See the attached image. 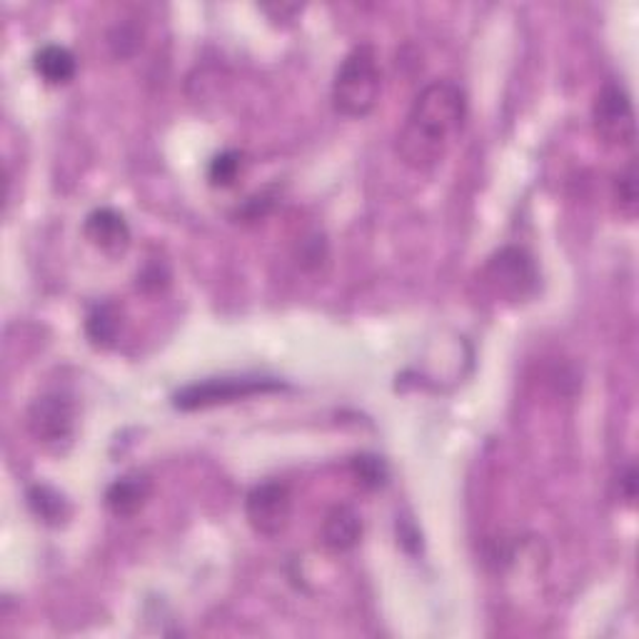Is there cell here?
<instances>
[{
    "label": "cell",
    "mask_w": 639,
    "mask_h": 639,
    "mask_svg": "<svg viewBox=\"0 0 639 639\" xmlns=\"http://www.w3.org/2000/svg\"><path fill=\"white\" fill-rule=\"evenodd\" d=\"M615 203L619 207V213L632 220L637 215V163L635 158L627 160L625 168H619V173L615 175Z\"/></svg>",
    "instance_id": "14"
},
{
    "label": "cell",
    "mask_w": 639,
    "mask_h": 639,
    "mask_svg": "<svg viewBox=\"0 0 639 639\" xmlns=\"http://www.w3.org/2000/svg\"><path fill=\"white\" fill-rule=\"evenodd\" d=\"M83 235L90 245H95L100 253L110 257L123 255L130 247V225L128 220L113 207H95L85 217Z\"/></svg>",
    "instance_id": "8"
},
{
    "label": "cell",
    "mask_w": 639,
    "mask_h": 639,
    "mask_svg": "<svg viewBox=\"0 0 639 639\" xmlns=\"http://www.w3.org/2000/svg\"><path fill=\"white\" fill-rule=\"evenodd\" d=\"M240 173H243V153H237V150H223L207 165V180L215 187L235 185Z\"/></svg>",
    "instance_id": "15"
},
{
    "label": "cell",
    "mask_w": 639,
    "mask_h": 639,
    "mask_svg": "<svg viewBox=\"0 0 639 639\" xmlns=\"http://www.w3.org/2000/svg\"><path fill=\"white\" fill-rule=\"evenodd\" d=\"M379 93H383V73L377 50L369 43H359L335 70L333 105L345 118H365L375 110Z\"/></svg>",
    "instance_id": "2"
},
{
    "label": "cell",
    "mask_w": 639,
    "mask_h": 639,
    "mask_svg": "<svg viewBox=\"0 0 639 639\" xmlns=\"http://www.w3.org/2000/svg\"><path fill=\"white\" fill-rule=\"evenodd\" d=\"M170 283V273L163 263H148L143 270L138 273V287L143 293H160L165 290Z\"/></svg>",
    "instance_id": "18"
},
{
    "label": "cell",
    "mask_w": 639,
    "mask_h": 639,
    "mask_svg": "<svg viewBox=\"0 0 639 639\" xmlns=\"http://www.w3.org/2000/svg\"><path fill=\"white\" fill-rule=\"evenodd\" d=\"M349 473H353V477L357 479L359 485L369 487V489L383 487L387 483V477H389L387 463H385L383 457H377V455H357V457H353V459H349Z\"/></svg>",
    "instance_id": "16"
},
{
    "label": "cell",
    "mask_w": 639,
    "mask_h": 639,
    "mask_svg": "<svg viewBox=\"0 0 639 639\" xmlns=\"http://www.w3.org/2000/svg\"><path fill=\"white\" fill-rule=\"evenodd\" d=\"M293 513V495L280 479H265L245 497V517L260 537H277L285 532Z\"/></svg>",
    "instance_id": "7"
},
{
    "label": "cell",
    "mask_w": 639,
    "mask_h": 639,
    "mask_svg": "<svg viewBox=\"0 0 639 639\" xmlns=\"http://www.w3.org/2000/svg\"><path fill=\"white\" fill-rule=\"evenodd\" d=\"M26 499H28L30 513H33L43 525L58 527V525H63L65 519L70 517L68 499L53 487H48V485L28 487Z\"/></svg>",
    "instance_id": "12"
},
{
    "label": "cell",
    "mask_w": 639,
    "mask_h": 639,
    "mask_svg": "<svg viewBox=\"0 0 639 639\" xmlns=\"http://www.w3.org/2000/svg\"><path fill=\"white\" fill-rule=\"evenodd\" d=\"M78 423L75 399L63 389H50V393L38 395L28 405L26 427L30 437L43 447H63L73 439Z\"/></svg>",
    "instance_id": "5"
},
{
    "label": "cell",
    "mask_w": 639,
    "mask_h": 639,
    "mask_svg": "<svg viewBox=\"0 0 639 639\" xmlns=\"http://www.w3.org/2000/svg\"><path fill=\"white\" fill-rule=\"evenodd\" d=\"M280 389H285V383H280L275 377H260V375L207 377L200 379V383L178 389L173 405L178 409H203L213 405L235 403V399H245L253 395L280 393Z\"/></svg>",
    "instance_id": "3"
},
{
    "label": "cell",
    "mask_w": 639,
    "mask_h": 639,
    "mask_svg": "<svg viewBox=\"0 0 639 639\" xmlns=\"http://www.w3.org/2000/svg\"><path fill=\"white\" fill-rule=\"evenodd\" d=\"M150 495H153V479L135 469V473H128L108 485L105 507L110 509V515L125 519L138 515L145 507Z\"/></svg>",
    "instance_id": "9"
},
{
    "label": "cell",
    "mask_w": 639,
    "mask_h": 639,
    "mask_svg": "<svg viewBox=\"0 0 639 639\" xmlns=\"http://www.w3.org/2000/svg\"><path fill=\"white\" fill-rule=\"evenodd\" d=\"M592 123L595 133L612 148H635L637 140V123L635 108L629 100L627 90L609 80L595 98L592 105Z\"/></svg>",
    "instance_id": "6"
},
{
    "label": "cell",
    "mask_w": 639,
    "mask_h": 639,
    "mask_svg": "<svg viewBox=\"0 0 639 639\" xmlns=\"http://www.w3.org/2000/svg\"><path fill=\"white\" fill-rule=\"evenodd\" d=\"M300 260L297 263L303 265L305 270H317L320 265L327 260V243L323 235H310L303 240V245H300Z\"/></svg>",
    "instance_id": "17"
},
{
    "label": "cell",
    "mask_w": 639,
    "mask_h": 639,
    "mask_svg": "<svg viewBox=\"0 0 639 639\" xmlns=\"http://www.w3.org/2000/svg\"><path fill=\"white\" fill-rule=\"evenodd\" d=\"M33 68L48 85H65L75 78L78 60L73 55V50H68L65 45L45 43L36 50Z\"/></svg>",
    "instance_id": "11"
},
{
    "label": "cell",
    "mask_w": 639,
    "mask_h": 639,
    "mask_svg": "<svg viewBox=\"0 0 639 639\" xmlns=\"http://www.w3.org/2000/svg\"><path fill=\"white\" fill-rule=\"evenodd\" d=\"M619 493L627 499V505H635L637 497V469L635 465H627L625 473L619 475Z\"/></svg>",
    "instance_id": "20"
},
{
    "label": "cell",
    "mask_w": 639,
    "mask_h": 639,
    "mask_svg": "<svg viewBox=\"0 0 639 639\" xmlns=\"http://www.w3.org/2000/svg\"><path fill=\"white\" fill-rule=\"evenodd\" d=\"M485 285L507 303H523L539 287V273L535 257L525 247L507 245L489 257L483 270Z\"/></svg>",
    "instance_id": "4"
},
{
    "label": "cell",
    "mask_w": 639,
    "mask_h": 639,
    "mask_svg": "<svg viewBox=\"0 0 639 639\" xmlns=\"http://www.w3.org/2000/svg\"><path fill=\"white\" fill-rule=\"evenodd\" d=\"M120 333V310L115 303H95L85 315V335L95 347H110Z\"/></svg>",
    "instance_id": "13"
},
{
    "label": "cell",
    "mask_w": 639,
    "mask_h": 639,
    "mask_svg": "<svg viewBox=\"0 0 639 639\" xmlns=\"http://www.w3.org/2000/svg\"><path fill=\"white\" fill-rule=\"evenodd\" d=\"M110 45H113V53L118 58H125L138 48V33L130 28H118L115 33L110 36Z\"/></svg>",
    "instance_id": "19"
},
{
    "label": "cell",
    "mask_w": 639,
    "mask_h": 639,
    "mask_svg": "<svg viewBox=\"0 0 639 639\" xmlns=\"http://www.w3.org/2000/svg\"><path fill=\"white\" fill-rule=\"evenodd\" d=\"M320 539L333 552H349L363 539V517L349 505H335L323 519Z\"/></svg>",
    "instance_id": "10"
},
{
    "label": "cell",
    "mask_w": 639,
    "mask_h": 639,
    "mask_svg": "<svg viewBox=\"0 0 639 639\" xmlns=\"http://www.w3.org/2000/svg\"><path fill=\"white\" fill-rule=\"evenodd\" d=\"M467 120V95L453 80H435L415 98L397 135V155L407 168L433 170L443 163Z\"/></svg>",
    "instance_id": "1"
}]
</instances>
